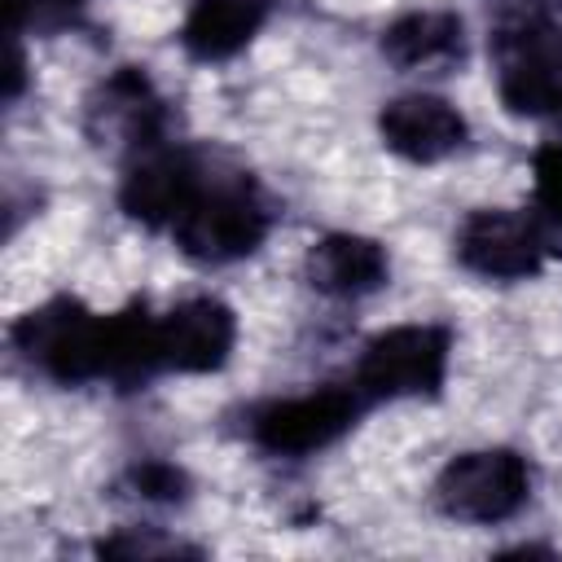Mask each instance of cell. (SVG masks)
Wrapping results in <instances>:
<instances>
[{
  "label": "cell",
  "mask_w": 562,
  "mask_h": 562,
  "mask_svg": "<svg viewBox=\"0 0 562 562\" xmlns=\"http://www.w3.org/2000/svg\"><path fill=\"white\" fill-rule=\"evenodd\" d=\"M272 228V202L250 176L206 180L193 206L176 220V246L198 263H233L263 246Z\"/></svg>",
  "instance_id": "6da1fadb"
},
{
  "label": "cell",
  "mask_w": 562,
  "mask_h": 562,
  "mask_svg": "<svg viewBox=\"0 0 562 562\" xmlns=\"http://www.w3.org/2000/svg\"><path fill=\"white\" fill-rule=\"evenodd\" d=\"M13 342L57 382H92L110 364V316L88 312L79 299H53L18 316Z\"/></svg>",
  "instance_id": "7a4b0ae2"
},
{
  "label": "cell",
  "mask_w": 562,
  "mask_h": 562,
  "mask_svg": "<svg viewBox=\"0 0 562 562\" xmlns=\"http://www.w3.org/2000/svg\"><path fill=\"white\" fill-rule=\"evenodd\" d=\"M531 496V470L514 448H479L452 457L435 479L439 514L457 522H505Z\"/></svg>",
  "instance_id": "3957f363"
},
{
  "label": "cell",
  "mask_w": 562,
  "mask_h": 562,
  "mask_svg": "<svg viewBox=\"0 0 562 562\" xmlns=\"http://www.w3.org/2000/svg\"><path fill=\"white\" fill-rule=\"evenodd\" d=\"M448 329L443 325H395L360 351L356 391L364 400L435 395L448 378Z\"/></svg>",
  "instance_id": "277c9868"
},
{
  "label": "cell",
  "mask_w": 562,
  "mask_h": 562,
  "mask_svg": "<svg viewBox=\"0 0 562 562\" xmlns=\"http://www.w3.org/2000/svg\"><path fill=\"white\" fill-rule=\"evenodd\" d=\"M501 101L527 119H562V35L544 18H518L496 31Z\"/></svg>",
  "instance_id": "5b68a950"
},
{
  "label": "cell",
  "mask_w": 562,
  "mask_h": 562,
  "mask_svg": "<svg viewBox=\"0 0 562 562\" xmlns=\"http://www.w3.org/2000/svg\"><path fill=\"white\" fill-rule=\"evenodd\" d=\"M549 250H553L549 228L536 215H522V211H501V206L474 211L457 228L461 268H470L474 277H487V281L536 277L544 268Z\"/></svg>",
  "instance_id": "8992f818"
},
{
  "label": "cell",
  "mask_w": 562,
  "mask_h": 562,
  "mask_svg": "<svg viewBox=\"0 0 562 562\" xmlns=\"http://www.w3.org/2000/svg\"><path fill=\"white\" fill-rule=\"evenodd\" d=\"M356 413H360V391L321 386V391L272 400L268 408H259L250 422V435L263 452L303 457V452H316V448L334 443L338 435H347Z\"/></svg>",
  "instance_id": "52a82bcc"
},
{
  "label": "cell",
  "mask_w": 562,
  "mask_h": 562,
  "mask_svg": "<svg viewBox=\"0 0 562 562\" xmlns=\"http://www.w3.org/2000/svg\"><path fill=\"white\" fill-rule=\"evenodd\" d=\"M88 136L97 145H119L132 154L158 149L162 136V101L145 70L119 66L88 101Z\"/></svg>",
  "instance_id": "ba28073f"
},
{
  "label": "cell",
  "mask_w": 562,
  "mask_h": 562,
  "mask_svg": "<svg viewBox=\"0 0 562 562\" xmlns=\"http://www.w3.org/2000/svg\"><path fill=\"white\" fill-rule=\"evenodd\" d=\"M202 184H206V176H202L193 154H184V149H149L123 176L119 202L145 228H176V220L193 206Z\"/></svg>",
  "instance_id": "9c48e42d"
},
{
  "label": "cell",
  "mask_w": 562,
  "mask_h": 562,
  "mask_svg": "<svg viewBox=\"0 0 562 562\" xmlns=\"http://www.w3.org/2000/svg\"><path fill=\"white\" fill-rule=\"evenodd\" d=\"M237 342V316L220 299H184L158 316V360L176 373H215Z\"/></svg>",
  "instance_id": "30bf717a"
},
{
  "label": "cell",
  "mask_w": 562,
  "mask_h": 562,
  "mask_svg": "<svg viewBox=\"0 0 562 562\" xmlns=\"http://www.w3.org/2000/svg\"><path fill=\"white\" fill-rule=\"evenodd\" d=\"M378 132H382L386 149L408 162H443L448 154H457L465 145L470 127L452 101L430 97V92H408V97H395L382 105Z\"/></svg>",
  "instance_id": "8fae6325"
},
{
  "label": "cell",
  "mask_w": 562,
  "mask_h": 562,
  "mask_svg": "<svg viewBox=\"0 0 562 562\" xmlns=\"http://www.w3.org/2000/svg\"><path fill=\"white\" fill-rule=\"evenodd\" d=\"M386 272H391L386 250L373 237H360V233H329V237L312 241V250L303 259L307 285L316 294H329V299L373 294L386 281Z\"/></svg>",
  "instance_id": "7c38bea8"
},
{
  "label": "cell",
  "mask_w": 562,
  "mask_h": 562,
  "mask_svg": "<svg viewBox=\"0 0 562 562\" xmlns=\"http://www.w3.org/2000/svg\"><path fill=\"white\" fill-rule=\"evenodd\" d=\"M268 22L263 0H193L180 26V44L198 61H228Z\"/></svg>",
  "instance_id": "4fadbf2b"
},
{
  "label": "cell",
  "mask_w": 562,
  "mask_h": 562,
  "mask_svg": "<svg viewBox=\"0 0 562 562\" xmlns=\"http://www.w3.org/2000/svg\"><path fill=\"white\" fill-rule=\"evenodd\" d=\"M382 53L400 70H426V66H452L465 53V26L457 13L422 9L404 13L382 31Z\"/></svg>",
  "instance_id": "5bb4252c"
},
{
  "label": "cell",
  "mask_w": 562,
  "mask_h": 562,
  "mask_svg": "<svg viewBox=\"0 0 562 562\" xmlns=\"http://www.w3.org/2000/svg\"><path fill=\"white\" fill-rule=\"evenodd\" d=\"M531 171H536V202H540L544 220L562 228V140L536 149Z\"/></svg>",
  "instance_id": "9a60e30c"
},
{
  "label": "cell",
  "mask_w": 562,
  "mask_h": 562,
  "mask_svg": "<svg viewBox=\"0 0 562 562\" xmlns=\"http://www.w3.org/2000/svg\"><path fill=\"white\" fill-rule=\"evenodd\" d=\"M132 487H136L145 501H180L184 487H189V479H184V470L171 465V461H140V465L132 470Z\"/></svg>",
  "instance_id": "2e32d148"
},
{
  "label": "cell",
  "mask_w": 562,
  "mask_h": 562,
  "mask_svg": "<svg viewBox=\"0 0 562 562\" xmlns=\"http://www.w3.org/2000/svg\"><path fill=\"white\" fill-rule=\"evenodd\" d=\"M101 558H158V553H193L176 540H140V536H110L97 544Z\"/></svg>",
  "instance_id": "e0dca14e"
},
{
  "label": "cell",
  "mask_w": 562,
  "mask_h": 562,
  "mask_svg": "<svg viewBox=\"0 0 562 562\" xmlns=\"http://www.w3.org/2000/svg\"><path fill=\"white\" fill-rule=\"evenodd\" d=\"M22 70H26V61H22V48L13 44L9 48V70H4V97H18L22 92Z\"/></svg>",
  "instance_id": "ac0fdd59"
},
{
  "label": "cell",
  "mask_w": 562,
  "mask_h": 562,
  "mask_svg": "<svg viewBox=\"0 0 562 562\" xmlns=\"http://www.w3.org/2000/svg\"><path fill=\"white\" fill-rule=\"evenodd\" d=\"M505 13H509V22H518V18H540V4L544 0H496Z\"/></svg>",
  "instance_id": "d6986e66"
},
{
  "label": "cell",
  "mask_w": 562,
  "mask_h": 562,
  "mask_svg": "<svg viewBox=\"0 0 562 562\" xmlns=\"http://www.w3.org/2000/svg\"><path fill=\"white\" fill-rule=\"evenodd\" d=\"M83 0H31V13L40 18V13H70V9H79Z\"/></svg>",
  "instance_id": "ffe728a7"
}]
</instances>
